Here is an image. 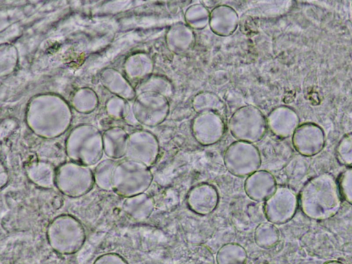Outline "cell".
Here are the masks:
<instances>
[{
    "label": "cell",
    "mask_w": 352,
    "mask_h": 264,
    "mask_svg": "<svg viewBox=\"0 0 352 264\" xmlns=\"http://www.w3.org/2000/svg\"><path fill=\"white\" fill-rule=\"evenodd\" d=\"M56 170L49 163L38 162L29 165L25 172L28 179L36 186L52 188L55 186Z\"/></svg>",
    "instance_id": "obj_15"
},
{
    "label": "cell",
    "mask_w": 352,
    "mask_h": 264,
    "mask_svg": "<svg viewBox=\"0 0 352 264\" xmlns=\"http://www.w3.org/2000/svg\"><path fill=\"white\" fill-rule=\"evenodd\" d=\"M93 264H129L126 260L116 252H108L98 256Z\"/></svg>",
    "instance_id": "obj_22"
},
{
    "label": "cell",
    "mask_w": 352,
    "mask_h": 264,
    "mask_svg": "<svg viewBox=\"0 0 352 264\" xmlns=\"http://www.w3.org/2000/svg\"><path fill=\"white\" fill-rule=\"evenodd\" d=\"M116 166L111 160L103 161L97 165L93 172L95 184L99 188L106 191L113 190V177Z\"/></svg>",
    "instance_id": "obj_19"
},
{
    "label": "cell",
    "mask_w": 352,
    "mask_h": 264,
    "mask_svg": "<svg viewBox=\"0 0 352 264\" xmlns=\"http://www.w3.org/2000/svg\"><path fill=\"white\" fill-rule=\"evenodd\" d=\"M9 181V174L6 167L3 164L1 166L0 170V186L3 188L7 185Z\"/></svg>",
    "instance_id": "obj_23"
},
{
    "label": "cell",
    "mask_w": 352,
    "mask_h": 264,
    "mask_svg": "<svg viewBox=\"0 0 352 264\" xmlns=\"http://www.w3.org/2000/svg\"><path fill=\"white\" fill-rule=\"evenodd\" d=\"M153 179V173L147 166L128 159L117 164L112 190L120 197H130L144 192Z\"/></svg>",
    "instance_id": "obj_3"
},
{
    "label": "cell",
    "mask_w": 352,
    "mask_h": 264,
    "mask_svg": "<svg viewBox=\"0 0 352 264\" xmlns=\"http://www.w3.org/2000/svg\"><path fill=\"white\" fill-rule=\"evenodd\" d=\"M203 264H210V263H203Z\"/></svg>",
    "instance_id": "obj_25"
},
{
    "label": "cell",
    "mask_w": 352,
    "mask_h": 264,
    "mask_svg": "<svg viewBox=\"0 0 352 264\" xmlns=\"http://www.w3.org/2000/svg\"><path fill=\"white\" fill-rule=\"evenodd\" d=\"M280 239V232L275 224L268 221L260 223L254 232L255 243L262 249L274 248Z\"/></svg>",
    "instance_id": "obj_18"
},
{
    "label": "cell",
    "mask_w": 352,
    "mask_h": 264,
    "mask_svg": "<svg viewBox=\"0 0 352 264\" xmlns=\"http://www.w3.org/2000/svg\"><path fill=\"white\" fill-rule=\"evenodd\" d=\"M324 142V135L317 127H300L293 135L294 147L300 153L306 156L318 153L323 147Z\"/></svg>",
    "instance_id": "obj_13"
},
{
    "label": "cell",
    "mask_w": 352,
    "mask_h": 264,
    "mask_svg": "<svg viewBox=\"0 0 352 264\" xmlns=\"http://www.w3.org/2000/svg\"><path fill=\"white\" fill-rule=\"evenodd\" d=\"M159 153V145L156 138L147 133L133 137L126 148L129 160L140 162L148 167L156 161Z\"/></svg>",
    "instance_id": "obj_10"
},
{
    "label": "cell",
    "mask_w": 352,
    "mask_h": 264,
    "mask_svg": "<svg viewBox=\"0 0 352 264\" xmlns=\"http://www.w3.org/2000/svg\"><path fill=\"white\" fill-rule=\"evenodd\" d=\"M219 195L216 187L208 183H201L193 186L188 192L186 203L193 212L208 215L217 207Z\"/></svg>",
    "instance_id": "obj_9"
},
{
    "label": "cell",
    "mask_w": 352,
    "mask_h": 264,
    "mask_svg": "<svg viewBox=\"0 0 352 264\" xmlns=\"http://www.w3.org/2000/svg\"><path fill=\"white\" fill-rule=\"evenodd\" d=\"M338 184L343 199L352 206V167L341 173Z\"/></svg>",
    "instance_id": "obj_20"
},
{
    "label": "cell",
    "mask_w": 352,
    "mask_h": 264,
    "mask_svg": "<svg viewBox=\"0 0 352 264\" xmlns=\"http://www.w3.org/2000/svg\"><path fill=\"white\" fill-rule=\"evenodd\" d=\"M338 181L329 173H322L309 179L298 197L299 206L308 218L323 221L334 217L342 208Z\"/></svg>",
    "instance_id": "obj_1"
},
{
    "label": "cell",
    "mask_w": 352,
    "mask_h": 264,
    "mask_svg": "<svg viewBox=\"0 0 352 264\" xmlns=\"http://www.w3.org/2000/svg\"><path fill=\"white\" fill-rule=\"evenodd\" d=\"M46 236L52 249L63 255L78 252L86 239L81 222L69 214H62L54 218L47 227Z\"/></svg>",
    "instance_id": "obj_2"
},
{
    "label": "cell",
    "mask_w": 352,
    "mask_h": 264,
    "mask_svg": "<svg viewBox=\"0 0 352 264\" xmlns=\"http://www.w3.org/2000/svg\"><path fill=\"white\" fill-rule=\"evenodd\" d=\"M215 260L217 264H246L248 253L241 245L228 243L218 250Z\"/></svg>",
    "instance_id": "obj_17"
},
{
    "label": "cell",
    "mask_w": 352,
    "mask_h": 264,
    "mask_svg": "<svg viewBox=\"0 0 352 264\" xmlns=\"http://www.w3.org/2000/svg\"><path fill=\"white\" fill-rule=\"evenodd\" d=\"M277 186L274 176L265 170H258L252 173L244 182L246 195L255 201H265L275 192Z\"/></svg>",
    "instance_id": "obj_11"
},
{
    "label": "cell",
    "mask_w": 352,
    "mask_h": 264,
    "mask_svg": "<svg viewBox=\"0 0 352 264\" xmlns=\"http://www.w3.org/2000/svg\"><path fill=\"white\" fill-rule=\"evenodd\" d=\"M324 264H344V263L340 261H329L324 263Z\"/></svg>",
    "instance_id": "obj_24"
},
{
    "label": "cell",
    "mask_w": 352,
    "mask_h": 264,
    "mask_svg": "<svg viewBox=\"0 0 352 264\" xmlns=\"http://www.w3.org/2000/svg\"><path fill=\"white\" fill-rule=\"evenodd\" d=\"M123 211L131 219L137 221L146 220L155 208L153 198L143 192L125 198L122 206Z\"/></svg>",
    "instance_id": "obj_14"
},
{
    "label": "cell",
    "mask_w": 352,
    "mask_h": 264,
    "mask_svg": "<svg viewBox=\"0 0 352 264\" xmlns=\"http://www.w3.org/2000/svg\"><path fill=\"white\" fill-rule=\"evenodd\" d=\"M223 162L232 175L244 177L258 170L262 160L258 148L254 144L236 141L226 148Z\"/></svg>",
    "instance_id": "obj_6"
},
{
    "label": "cell",
    "mask_w": 352,
    "mask_h": 264,
    "mask_svg": "<svg viewBox=\"0 0 352 264\" xmlns=\"http://www.w3.org/2000/svg\"><path fill=\"white\" fill-rule=\"evenodd\" d=\"M170 50L175 53L188 51L193 45L195 36L191 28L183 23L173 25L168 32Z\"/></svg>",
    "instance_id": "obj_16"
},
{
    "label": "cell",
    "mask_w": 352,
    "mask_h": 264,
    "mask_svg": "<svg viewBox=\"0 0 352 264\" xmlns=\"http://www.w3.org/2000/svg\"><path fill=\"white\" fill-rule=\"evenodd\" d=\"M267 127L264 116L252 106L239 109L229 120V129L232 136L238 141L252 144L263 139Z\"/></svg>",
    "instance_id": "obj_5"
},
{
    "label": "cell",
    "mask_w": 352,
    "mask_h": 264,
    "mask_svg": "<svg viewBox=\"0 0 352 264\" xmlns=\"http://www.w3.org/2000/svg\"><path fill=\"white\" fill-rule=\"evenodd\" d=\"M265 264H270V263H265Z\"/></svg>",
    "instance_id": "obj_26"
},
{
    "label": "cell",
    "mask_w": 352,
    "mask_h": 264,
    "mask_svg": "<svg viewBox=\"0 0 352 264\" xmlns=\"http://www.w3.org/2000/svg\"><path fill=\"white\" fill-rule=\"evenodd\" d=\"M94 184V172L87 166L66 162L56 170L55 187L67 197H82L90 192Z\"/></svg>",
    "instance_id": "obj_4"
},
{
    "label": "cell",
    "mask_w": 352,
    "mask_h": 264,
    "mask_svg": "<svg viewBox=\"0 0 352 264\" xmlns=\"http://www.w3.org/2000/svg\"><path fill=\"white\" fill-rule=\"evenodd\" d=\"M337 153L340 163L352 167V134L342 140L338 147Z\"/></svg>",
    "instance_id": "obj_21"
},
{
    "label": "cell",
    "mask_w": 352,
    "mask_h": 264,
    "mask_svg": "<svg viewBox=\"0 0 352 264\" xmlns=\"http://www.w3.org/2000/svg\"><path fill=\"white\" fill-rule=\"evenodd\" d=\"M298 206V197L296 192L287 186H279L265 201L264 212L268 221L280 225L294 217Z\"/></svg>",
    "instance_id": "obj_7"
},
{
    "label": "cell",
    "mask_w": 352,
    "mask_h": 264,
    "mask_svg": "<svg viewBox=\"0 0 352 264\" xmlns=\"http://www.w3.org/2000/svg\"><path fill=\"white\" fill-rule=\"evenodd\" d=\"M67 153L74 162L91 166L96 164L101 157V148L96 135L89 138L71 140L68 144Z\"/></svg>",
    "instance_id": "obj_12"
},
{
    "label": "cell",
    "mask_w": 352,
    "mask_h": 264,
    "mask_svg": "<svg viewBox=\"0 0 352 264\" xmlns=\"http://www.w3.org/2000/svg\"><path fill=\"white\" fill-rule=\"evenodd\" d=\"M192 131L199 144L204 146L216 144L225 132L223 117L215 112L201 113L193 120Z\"/></svg>",
    "instance_id": "obj_8"
}]
</instances>
